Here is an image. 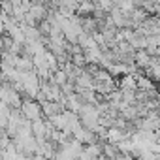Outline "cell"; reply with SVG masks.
Listing matches in <instances>:
<instances>
[{
	"mask_svg": "<svg viewBox=\"0 0 160 160\" xmlns=\"http://www.w3.org/2000/svg\"><path fill=\"white\" fill-rule=\"evenodd\" d=\"M108 139H109L111 143H121V141L126 139V136H124L119 128H111V130L108 132Z\"/></svg>",
	"mask_w": 160,
	"mask_h": 160,
	"instance_id": "obj_1",
	"label": "cell"
},
{
	"mask_svg": "<svg viewBox=\"0 0 160 160\" xmlns=\"http://www.w3.org/2000/svg\"><path fill=\"white\" fill-rule=\"evenodd\" d=\"M149 60H151V58H149V55H143V53H138V62H139L141 66H147V64H149Z\"/></svg>",
	"mask_w": 160,
	"mask_h": 160,
	"instance_id": "obj_3",
	"label": "cell"
},
{
	"mask_svg": "<svg viewBox=\"0 0 160 160\" xmlns=\"http://www.w3.org/2000/svg\"><path fill=\"white\" fill-rule=\"evenodd\" d=\"M25 115H27V117H36V115H38L36 104H25Z\"/></svg>",
	"mask_w": 160,
	"mask_h": 160,
	"instance_id": "obj_2",
	"label": "cell"
},
{
	"mask_svg": "<svg viewBox=\"0 0 160 160\" xmlns=\"http://www.w3.org/2000/svg\"><path fill=\"white\" fill-rule=\"evenodd\" d=\"M152 73H154V77H156V79H160V62L152 64Z\"/></svg>",
	"mask_w": 160,
	"mask_h": 160,
	"instance_id": "obj_4",
	"label": "cell"
},
{
	"mask_svg": "<svg viewBox=\"0 0 160 160\" xmlns=\"http://www.w3.org/2000/svg\"><path fill=\"white\" fill-rule=\"evenodd\" d=\"M64 79H66V77H64V73H62V72H58V73H57V83H64Z\"/></svg>",
	"mask_w": 160,
	"mask_h": 160,
	"instance_id": "obj_5",
	"label": "cell"
}]
</instances>
